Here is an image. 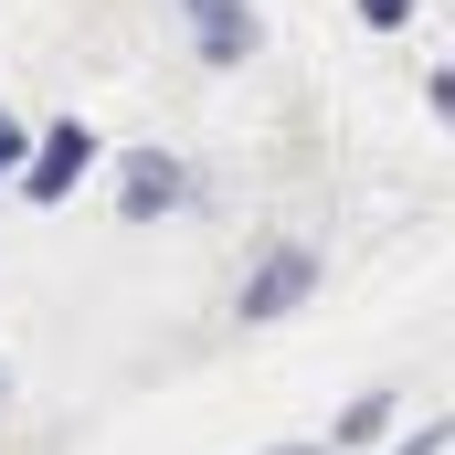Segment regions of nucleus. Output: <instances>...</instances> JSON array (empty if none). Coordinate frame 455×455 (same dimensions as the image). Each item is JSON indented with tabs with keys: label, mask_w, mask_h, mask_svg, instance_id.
I'll return each instance as SVG.
<instances>
[{
	"label": "nucleus",
	"mask_w": 455,
	"mask_h": 455,
	"mask_svg": "<svg viewBox=\"0 0 455 455\" xmlns=\"http://www.w3.org/2000/svg\"><path fill=\"white\" fill-rule=\"evenodd\" d=\"M191 11V53L202 64H243L254 53V0H180Z\"/></svg>",
	"instance_id": "nucleus-4"
},
{
	"label": "nucleus",
	"mask_w": 455,
	"mask_h": 455,
	"mask_svg": "<svg viewBox=\"0 0 455 455\" xmlns=\"http://www.w3.org/2000/svg\"><path fill=\"white\" fill-rule=\"evenodd\" d=\"M21 148H32V127H21V116L0 107V180H21Z\"/></svg>",
	"instance_id": "nucleus-6"
},
{
	"label": "nucleus",
	"mask_w": 455,
	"mask_h": 455,
	"mask_svg": "<svg viewBox=\"0 0 455 455\" xmlns=\"http://www.w3.org/2000/svg\"><path fill=\"white\" fill-rule=\"evenodd\" d=\"M381 455H445V424H413L403 445H381Z\"/></svg>",
	"instance_id": "nucleus-8"
},
{
	"label": "nucleus",
	"mask_w": 455,
	"mask_h": 455,
	"mask_svg": "<svg viewBox=\"0 0 455 455\" xmlns=\"http://www.w3.org/2000/svg\"><path fill=\"white\" fill-rule=\"evenodd\" d=\"M318 275H329V254H318V243H265V254H254V275L233 286V318H243V329L297 318V307L318 297Z\"/></svg>",
	"instance_id": "nucleus-1"
},
{
	"label": "nucleus",
	"mask_w": 455,
	"mask_h": 455,
	"mask_svg": "<svg viewBox=\"0 0 455 455\" xmlns=\"http://www.w3.org/2000/svg\"><path fill=\"white\" fill-rule=\"evenodd\" d=\"M360 21H371V32H403V21H413V0H360Z\"/></svg>",
	"instance_id": "nucleus-7"
},
{
	"label": "nucleus",
	"mask_w": 455,
	"mask_h": 455,
	"mask_svg": "<svg viewBox=\"0 0 455 455\" xmlns=\"http://www.w3.org/2000/svg\"><path fill=\"white\" fill-rule=\"evenodd\" d=\"M191 202V170L170 159V148H127L116 159V212L127 223H159V212H180Z\"/></svg>",
	"instance_id": "nucleus-3"
},
{
	"label": "nucleus",
	"mask_w": 455,
	"mask_h": 455,
	"mask_svg": "<svg viewBox=\"0 0 455 455\" xmlns=\"http://www.w3.org/2000/svg\"><path fill=\"white\" fill-rule=\"evenodd\" d=\"M392 435V392H360V403H339V424H329V455H360Z\"/></svg>",
	"instance_id": "nucleus-5"
},
{
	"label": "nucleus",
	"mask_w": 455,
	"mask_h": 455,
	"mask_svg": "<svg viewBox=\"0 0 455 455\" xmlns=\"http://www.w3.org/2000/svg\"><path fill=\"white\" fill-rule=\"evenodd\" d=\"M275 455H329V445H275Z\"/></svg>",
	"instance_id": "nucleus-9"
},
{
	"label": "nucleus",
	"mask_w": 455,
	"mask_h": 455,
	"mask_svg": "<svg viewBox=\"0 0 455 455\" xmlns=\"http://www.w3.org/2000/svg\"><path fill=\"white\" fill-rule=\"evenodd\" d=\"M85 170H96V127L64 116V127H43V138L21 148V180H11V191H21V202H75Z\"/></svg>",
	"instance_id": "nucleus-2"
}]
</instances>
